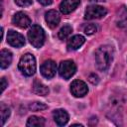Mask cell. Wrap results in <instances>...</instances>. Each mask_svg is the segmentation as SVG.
<instances>
[{"label":"cell","instance_id":"cell-16","mask_svg":"<svg viewBox=\"0 0 127 127\" xmlns=\"http://www.w3.org/2000/svg\"><path fill=\"white\" fill-rule=\"evenodd\" d=\"M33 92L38 94V95L45 96V95H47L49 93V88L44 83H42L41 81L36 79L33 82Z\"/></svg>","mask_w":127,"mask_h":127},{"label":"cell","instance_id":"cell-24","mask_svg":"<svg viewBox=\"0 0 127 127\" xmlns=\"http://www.w3.org/2000/svg\"><path fill=\"white\" fill-rule=\"evenodd\" d=\"M7 85H8V82L6 81V79H5L4 77H2V78H1V91H2V92H3L4 89L7 87Z\"/></svg>","mask_w":127,"mask_h":127},{"label":"cell","instance_id":"cell-12","mask_svg":"<svg viewBox=\"0 0 127 127\" xmlns=\"http://www.w3.org/2000/svg\"><path fill=\"white\" fill-rule=\"evenodd\" d=\"M80 0H63L60 4V10L63 14H69L79 5Z\"/></svg>","mask_w":127,"mask_h":127},{"label":"cell","instance_id":"cell-18","mask_svg":"<svg viewBox=\"0 0 127 127\" xmlns=\"http://www.w3.org/2000/svg\"><path fill=\"white\" fill-rule=\"evenodd\" d=\"M0 113H1L2 125H4L5 122H6V120H7L8 117L10 116V113H11L10 108H9L7 105H5L4 103H1V105H0Z\"/></svg>","mask_w":127,"mask_h":127},{"label":"cell","instance_id":"cell-17","mask_svg":"<svg viewBox=\"0 0 127 127\" xmlns=\"http://www.w3.org/2000/svg\"><path fill=\"white\" fill-rule=\"evenodd\" d=\"M45 119L43 117H39V116H31L29 117L26 125L27 126H31V127H34V126H37V127H43L45 126Z\"/></svg>","mask_w":127,"mask_h":127},{"label":"cell","instance_id":"cell-25","mask_svg":"<svg viewBox=\"0 0 127 127\" xmlns=\"http://www.w3.org/2000/svg\"><path fill=\"white\" fill-rule=\"evenodd\" d=\"M38 2L41 3L42 5H50V4H52L53 0H38Z\"/></svg>","mask_w":127,"mask_h":127},{"label":"cell","instance_id":"cell-15","mask_svg":"<svg viewBox=\"0 0 127 127\" xmlns=\"http://www.w3.org/2000/svg\"><path fill=\"white\" fill-rule=\"evenodd\" d=\"M1 68H7L12 63V53L8 50H2L0 52Z\"/></svg>","mask_w":127,"mask_h":127},{"label":"cell","instance_id":"cell-5","mask_svg":"<svg viewBox=\"0 0 127 127\" xmlns=\"http://www.w3.org/2000/svg\"><path fill=\"white\" fill-rule=\"evenodd\" d=\"M107 14V10L99 5H90L86 8L84 19L86 20H92V19H99L104 17Z\"/></svg>","mask_w":127,"mask_h":127},{"label":"cell","instance_id":"cell-26","mask_svg":"<svg viewBox=\"0 0 127 127\" xmlns=\"http://www.w3.org/2000/svg\"><path fill=\"white\" fill-rule=\"evenodd\" d=\"M95 1H104V0H95Z\"/></svg>","mask_w":127,"mask_h":127},{"label":"cell","instance_id":"cell-22","mask_svg":"<svg viewBox=\"0 0 127 127\" xmlns=\"http://www.w3.org/2000/svg\"><path fill=\"white\" fill-rule=\"evenodd\" d=\"M14 1L20 7H28L32 4V0H14Z\"/></svg>","mask_w":127,"mask_h":127},{"label":"cell","instance_id":"cell-1","mask_svg":"<svg viewBox=\"0 0 127 127\" xmlns=\"http://www.w3.org/2000/svg\"><path fill=\"white\" fill-rule=\"evenodd\" d=\"M113 60V48L109 45L100 46L95 51V62L98 69L105 71L109 68Z\"/></svg>","mask_w":127,"mask_h":127},{"label":"cell","instance_id":"cell-21","mask_svg":"<svg viewBox=\"0 0 127 127\" xmlns=\"http://www.w3.org/2000/svg\"><path fill=\"white\" fill-rule=\"evenodd\" d=\"M97 32V26L95 24H88L84 27V33L86 35H93Z\"/></svg>","mask_w":127,"mask_h":127},{"label":"cell","instance_id":"cell-20","mask_svg":"<svg viewBox=\"0 0 127 127\" xmlns=\"http://www.w3.org/2000/svg\"><path fill=\"white\" fill-rule=\"evenodd\" d=\"M29 108H30L32 111H40V110L47 109L48 106H47L46 104L42 103V102H38V101H36V102L31 103V104L29 105Z\"/></svg>","mask_w":127,"mask_h":127},{"label":"cell","instance_id":"cell-9","mask_svg":"<svg viewBox=\"0 0 127 127\" xmlns=\"http://www.w3.org/2000/svg\"><path fill=\"white\" fill-rule=\"evenodd\" d=\"M12 23L19 28L26 29L31 25V19L28 17L27 14H25L23 12H18L13 16Z\"/></svg>","mask_w":127,"mask_h":127},{"label":"cell","instance_id":"cell-19","mask_svg":"<svg viewBox=\"0 0 127 127\" xmlns=\"http://www.w3.org/2000/svg\"><path fill=\"white\" fill-rule=\"evenodd\" d=\"M71 32H72L71 26H69V25H64V26L60 30V32H59V38H60L61 40H65V39L68 38V36L71 34Z\"/></svg>","mask_w":127,"mask_h":127},{"label":"cell","instance_id":"cell-2","mask_svg":"<svg viewBox=\"0 0 127 127\" xmlns=\"http://www.w3.org/2000/svg\"><path fill=\"white\" fill-rule=\"evenodd\" d=\"M19 69L27 76H31L36 71V59L31 54H25L21 57L19 64H18Z\"/></svg>","mask_w":127,"mask_h":127},{"label":"cell","instance_id":"cell-6","mask_svg":"<svg viewBox=\"0 0 127 127\" xmlns=\"http://www.w3.org/2000/svg\"><path fill=\"white\" fill-rule=\"evenodd\" d=\"M70 92L75 97H82L88 92V88L85 82L79 79H74L70 84Z\"/></svg>","mask_w":127,"mask_h":127},{"label":"cell","instance_id":"cell-8","mask_svg":"<svg viewBox=\"0 0 127 127\" xmlns=\"http://www.w3.org/2000/svg\"><path fill=\"white\" fill-rule=\"evenodd\" d=\"M7 42L12 47L21 48L22 46L25 45V38L20 33L14 31V30H9L8 34H7Z\"/></svg>","mask_w":127,"mask_h":127},{"label":"cell","instance_id":"cell-14","mask_svg":"<svg viewBox=\"0 0 127 127\" xmlns=\"http://www.w3.org/2000/svg\"><path fill=\"white\" fill-rule=\"evenodd\" d=\"M53 116H54V120L55 122L59 125V126H64L67 123L68 119H69V116L67 114V112L64 109H57L54 111L53 113Z\"/></svg>","mask_w":127,"mask_h":127},{"label":"cell","instance_id":"cell-3","mask_svg":"<svg viewBox=\"0 0 127 127\" xmlns=\"http://www.w3.org/2000/svg\"><path fill=\"white\" fill-rule=\"evenodd\" d=\"M45 32L39 25H33L28 32V40L34 48H41L45 42Z\"/></svg>","mask_w":127,"mask_h":127},{"label":"cell","instance_id":"cell-23","mask_svg":"<svg viewBox=\"0 0 127 127\" xmlns=\"http://www.w3.org/2000/svg\"><path fill=\"white\" fill-rule=\"evenodd\" d=\"M88 80H89L92 84H97L98 81H99V77H98V75L95 74V73H90V74L88 75Z\"/></svg>","mask_w":127,"mask_h":127},{"label":"cell","instance_id":"cell-7","mask_svg":"<svg viewBox=\"0 0 127 127\" xmlns=\"http://www.w3.org/2000/svg\"><path fill=\"white\" fill-rule=\"evenodd\" d=\"M40 70H41V73L44 77H46L48 79L53 78L56 74V71H57V64L52 60L45 61L42 64V65L40 67Z\"/></svg>","mask_w":127,"mask_h":127},{"label":"cell","instance_id":"cell-10","mask_svg":"<svg viewBox=\"0 0 127 127\" xmlns=\"http://www.w3.org/2000/svg\"><path fill=\"white\" fill-rule=\"evenodd\" d=\"M116 24L120 29L127 33V8L125 6H121L117 11Z\"/></svg>","mask_w":127,"mask_h":127},{"label":"cell","instance_id":"cell-11","mask_svg":"<svg viewBox=\"0 0 127 127\" xmlns=\"http://www.w3.org/2000/svg\"><path fill=\"white\" fill-rule=\"evenodd\" d=\"M45 20H46L48 26L51 29H54V28H56L60 24L61 16H60V14H59L58 11H56V10H50V11H48L46 13Z\"/></svg>","mask_w":127,"mask_h":127},{"label":"cell","instance_id":"cell-4","mask_svg":"<svg viewBox=\"0 0 127 127\" xmlns=\"http://www.w3.org/2000/svg\"><path fill=\"white\" fill-rule=\"evenodd\" d=\"M75 71H76V65L72 61L66 60L61 62L59 66V73L64 79L70 78L75 73Z\"/></svg>","mask_w":127,"mask_h":127},{"label":"cell","instance_id":"cell-13","mask_svg":"<svg viewBox=\"0 0 127 127\" xmlns=\"http://www.w3.org/2000/svg\"><path fill=\"white\" fill-rule=\"evenodd\" d=\"M85 42V39L83 36L81 35H74L73 37H71L66 44V48L68 51H75L78 48H80L83 43Z\"/></svg>","mask_w":127,"mask_h":127}]
</instances>
